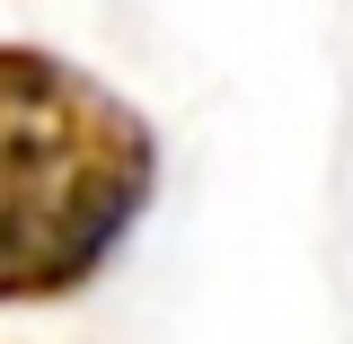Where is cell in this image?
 <instances>
[{
  "label": "cell",
  "instance_id": "1",
  "mask_svg": "<svg viewBox=\"0 0 353 344\" xmlns=\"http://www.w3.org/2000/svg\"><path fill=\"white\" fill-rule=\"evenodd\" d=\"M159 203V132L44 44H0V309L88 292Z\"/></svg>",
  "mask_w": 353,
  "mask_h": 344
}]
</instances>
